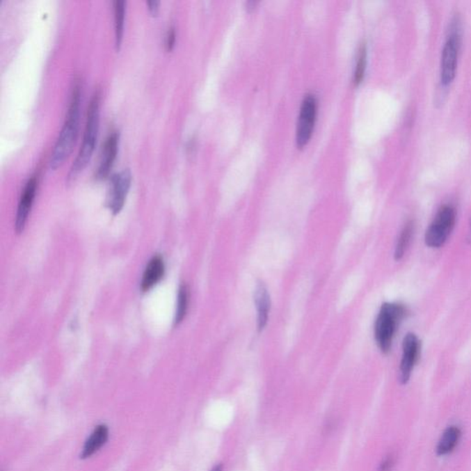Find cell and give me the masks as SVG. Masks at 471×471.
<instances>
[{"label": "cell", "mask_w": 471, "mask_h": 471, "mask_svg": "<svg viewBox=\"0 0 471 471\" xmlns=\"http://www.w3.org/2000/svg\"><path fill=\"white\" fill-rule=\"evenodd\" d=\"M79 104H81V86L76 82L71 93L70 107L61 132L54 147L49 161L51 170L61 166L70 156L78 138L79 124Z\"/></svg>", "instance_id": "6da1fadb"}, {"label": "cell", "mask_w": 471, "mask_h": 471, "mask_svg": "<svg viewBox=\"0 0 471 471\" xmlns=\"http://www.w3.org/2000/svg\"><path fill=\"white\" fill-rule=\"evenodd\" d=\"M99 105H101V95L99 91H95L90 102L88 108L87 122L84 131L83 141L78 156L70 168L67 175V181L72 182L76 177L84 170L88 162L93 158L94 150L98 138L99 127Z\"/></svg>", "instance_id": "7a4b0ae2"}, {"label": "cell", "mask_w": 471, "mask_h": 471, "mask_svg": "<svg viewBox=\"0 0 471 471\" xmlns=\"http://www.w3.org/2000/svg\"><path fill=\"white\" fill-rule=\"evenodd\" d=\"M407 314V308L401 303H384L381 305L376 319L375 340L382 353L390 352L397 330Z\"/></svg>", "instance_id": "3957f363"}, {"label": "cell", "mask_w": 471, "mask_h": 471, "mask_svg": "<svg viewBox=\"0 0 471 471\" xmlns=\"http://www.w3.org/2000/svg\"><path fill=\"white\" fill-rule=\"evenodd\" d=\"M461 47V26L458 19L456 17L451 24L450 33L442 52L440 81L443 86L450 85L455 79Z\"/></svg>", "instance_id": "277c9868"}, {"label": "cell", "mask_w": 471, "mask_h": 471, "mask_svg": "<svg viewBox=\"0 0 471 471\" xmlns=\"http://www.w3.org/2000/svg\"><path fill=\"white\" fill-rule=\"evenodd\" d=\"M456 221L455 208L450 205H443L427 228L424 237L425 244L435 249L444 246L455 227Z\"/></svg>", "instance_id": "5b68a950"}, {"label": "cell", "mask_w": 471, "mask_h": 471, "mask_svg": "<svg viewBox=\"0 0 471 471\" xmlns=\"http://www.w3.org/2000/svg\"><path fill=\"white\" fill-rule=\"evenodd\" d=\"M132 182V173L129 168H124L111 176L109 191L107 195V205L114 214L120 213L124 207L128 191Z\"/></svg>", "instance_id": "8992f818"}, {"label": "cell", "mask_w": 471, "mask_h": 471, "mask_svg": "<svg viewBox=\"0 0 471 471\" xmlns=\"http://www.w3.org/2000/svg\"><path fill=\"white\" fill-rule=\"evenodd\" d=\"M317 110H318V102H317L316 97L312 94H308L302 102L298 128H296V144L298 147H305L312 136Z\"/></svg>", "instance_id": "52a82bcc"}, {"label": "cell", "mask_w": 471, "mask_h": 471, "mask_svg": "<svg viewBox=\"0 0 471 471\" xmlns=\"http://www.w3.org/2000/svg\"><path fill=\"white\" fill-rule=\"evenodd\" d=\"M421 355V342L415 333H408L402 344V358L399 367V381L406 384Z\"/></svg>", "instance_id": "ba28073f"}, {"label": "cell", "mask_w": 471, "mask_h": 471, "mask_svg": "<svg viewBox=\"0 0 471 471\" xmlns=\"http://www.w3.org/2000/svg\"><path fill=\"white\" fill-rule=\"evenodd\" d=\"M119 145V134L113 132L105 139L99 167L97 168L96 179H104L109 176L110 171L117 156Z\"/></svg>", "instance_id": "9c48e42d"}, {"label": "cell", "mask_w": 471, "mask_h": 471, "mask_svg": "<svg viewBox=\"0 0 471 471\" xmlns=\"http://www.w3.org/2000/svg\"><path fill=\"white\" fill-rule=\"evenodd\" d=\"M36 188L37 178L35 176H33L28 179L24 192L22 193L21 199H19L15 223L16 231L18 233L22 232L25 225H26L29 213H30L34 197H35Z\"/></svg>", "instance_id": "30bf717a"}, {"label": "cell", "mask_w": 471, "mask_h": 471, "mask_svg": "<svg viewBox=\"0 0 471 471\" xmlns=\"http://www.w3.org/2000/svg\"><path fill=\"white\" fill-rule=\"evenodd\" d=\"M254 303L257 310V328L262 333L266 327L271 310V298L266 285L259 282L254 291Z\"/></svg>", "instance_id": "8fae6325"}, {"label": "cell", "mask_w": 471, "mask_h": 471, "mask_svg": "<svg viewBox=\"0 0 471 471\" xmlns=\"http://www.w3.org/2000/svg\"><path fill=\"white\" fill-rule=\"evenodd\" d=\"M164 262L161 257L155 256L148 262L147 268H145L144 275H143L141 288L144 292L150 290L151 288L155 287L157 284L164 276Z\"/></svg>", "instance_id": "7c38bea8"}, {"label": "cell", "mask_w": 471, "mask_h": 471, "mask_svg": "<svg viewBox=\"0 0 471 471\" xmlns=\"http://www.w3.org/2000/svg\"><path fill=\"white\" fill-rule=\"evenodd\" d=\"M108 436H109V430H108L106 425L97 426L95 430L91 433L90 438L86 441L83 450H82L81 458H90L93 454L98 452L106 444Z\"/></svg>", "instance_id": "4fadbf2b"}, {"label": "cell", "mask_w": 471, "mask_h": 471, "mask_svg": "<svg viewBox=\"0 0 471 471\" xmlns=\"http://www.w3.org/2000/svg\"><path fill=\"white\" fill-rule=\"evenodd\" d=\"M461 431L458 426L448 427L439 441L438 449H436L438 455L445 456L452 452L461 440Z\"/></svg>", "instance_id": "5bb4252c"}, {"label": "cell", "mask_w": 471, "mask_h": 471, "mask_svg": "<svg viewBox=\"0 0 471 471\" xmlns=\"http://www.w3.org/2000/svg\"><path fill=\"white\" fill-rule=\"evenodd\" d=\"M125 0H115L113 2L114 10V28H115V47L119 49L124 35L125 16Z\"/></svg>", "instance_id": "9a60e30c"}, {"label": "cell", "mask_w": 471, "mask_h": 471, "mask_svg": "<svg viewBox=\"0 0 471 471\" xmlns=\"http://www.w3.org/2000/svg\"><path fill=\"white\" fill-rule=\"evenodd\" d=\"M413 232H415V225L412 221L408 222L402 228L398 241H397L395 253H394V257H395L397 261L404 258V254L409 248L410 241H412Z\"/></svg>", "instance_id": "2e32d148"}, {"label": "cell", "mask_w": 471, "mask_h": 471, "mask_svg": "<svg viewBox=\"0 0 471 471\" xmlns=\"http://www.w3.org/2000/svg\"><path fill=\"white\" fill-rule=\"evenodd\" d=\"M190 292L189 287L186 285H182L179 287L178 293V302H177L175 324H181L188 310V305H189Z\"/></svg>", "instance_id": "e0dca14e"}, {"label": "cell", "mask_w": 471, "mask_h": 471, "mask_svg": "<svg viewBox=\"0 0 471 471\" xmlns=\"http://www.w3.org/2000/svg\"><path fill=\"white\" fill-rule=\"evenodd\" d=\"M365 65H367V47L362 45L359 50L358 64L356 67L355 83L356 85L361 83L364 78Z\"/></svg>", "instance_id": "ac0fdd59"}, {"label": "cell", "mask_w": 471, "mask_h": 471, "mask_svg": "<svg viewBox=\"0 0 471 471\" xmlns=\"http://www.w3.org/2000/svg\"><path fill=\"white\" fill-rule=\"evenodd\" d=\"M175 28L171 26L170 29H168L166 40H165V45H166L167 50L170 51L173 49L174 45H175Z\"/></svg>", "instance_id": "d6986e66"}, {"label": "cell", "mask_w": 471, "mask_h": 471, "mask_svg": "<svg viewBox=\"0 0 471 471\" xmlns=\"http://www.w3.org/2000/svg\"><path fill=\"white\" fill-rule=\"evenodd\" d=\"M394 466V458L393 456H388L386 459L383 462H382V464L381 465V468H379V471H390L392 470V468Z\"/></svg>", "instance_id": "ffe728a7"}, {"label": "cell", "mask_w": 471, "mask_h": 471, "mask_svg": "<svg viewBox=\"0 0 471 471\" xmlns=\"http://www.w3.org/2000/svg\"><path fill=\"white\" fill-rule=\"evenodd\" d=\"M159 4H161V3H159V1H156V0L147 2L148 10H150L151 14H153V15H157V14H158Z\"/></svg>", "instance_id": "44dd1931"}, {"label": "cell", "mask_w": 471, "mask_h": 471, "mask_svg": "<svg viewBox=\"0 0 471 471\" xmlns=\"http://www.w3.org/2000/svg\"><path fill=\"white\" fill-rule=\"evenodd\" d=\"M222 470H223L222 465H218V466H216L212 470V471H222Z\"/></svg>", "instance_id": "7402d4cb"}, {"label": "cell", "mask_w": 471, "mask_h": 471, "mask_svg": "<svg viewBox=\"0 0 471 471\" xmlns=\"http://www.w3.org/2000/svg\"><path fill=\"white\" fill-rule=\"evenodd\" d=\"M469 241L471 242V224H470V232Z\"/></svg>", "instance_id": "603a6c76"}]
</instances>
